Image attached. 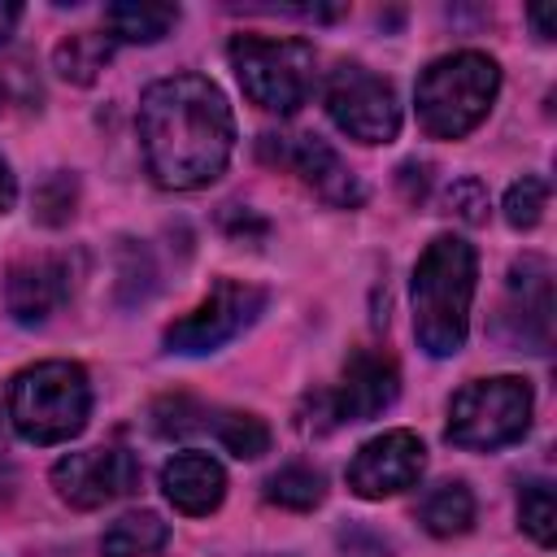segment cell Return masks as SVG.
<instances>
[{
  "label": "cell",
  "mask_w": 557,
  "mask_h": 557,
  "mask_svg": "<svg viewBox=\"0 0 557 557\" xmlns=\"http://www.w3.org/2000/svg\"><path fill=\"white\" fill-rule=\"evenodd\" d=\"M139 148L152 183L165 191L213 183L235 148V117L222 87L205 74L157 78L139 96Z\"/></svg>",
  "instance_id": "6da1fadb"
},
{
  "label": "cell",
  "mask_w": 557,
  "mask_h": 557,
  "mask_svg": "<svg viewBox=\"0 0 557 557\" xmlns=\"http://www.w3.org/2000/svg\"><path fill=\"white\" fill-rule=\"evenodd\" d=\"M474 278H479V261L466 239L435 235L422 248V257L413 265L409 300H413V335L431 357L461 352L466 331H470Z\"/></svg>",
  "instance_id": "7a4b0ae2"
},
{
  "label": "cell",
  "mask_w": 557,
  "mask_h": 557,
  "mask_svg": "<svg viewBox=\"0 0 557 557\" xmlns=\"http://www.w3.org/2000/svg\"><path fill=\"white\" fill-rule=\"evenodd\" d=\"M91 418V383L78 361H35L9 383V422L26 444H65Z\"/></svg>",
  "instance_id": "3957f363"
},
{
  "label": "cell",
  "mask_w": 557,
  "mask_h": 557,
  "mask_svg": "<svg viewBox=\"0 0 557 557\" xmlns=\"http://www.w3.org/2000/svg\"><path fill=\"white\" fill-rule=\"evenodd\" d=\"M496 91H500V65L487 52L474 48L448 52L431 61L413 87L418 122L431 139H461L487 117Z\"/></svg>",
  "instance_id": "277c9868"
},
{
  "label": "cell",
  "mask_w": 557,
  "mask_h": 557,
  "mask_svg": "<svg viewBox=\"0 0 557 557\" xmlns=\"http://www.w3.org/2000/svg\"><path fill=\"white\" fill-rule=\"evenodd\" d=\"M231 70L244 96L265 113H296L313 91V44L296 35H235L231 39Z\"/></svg>",
  "instance_id": "5b68a950"
},
{
  "label": "cell",
  "mask_w": 557,
  "mask_h": 557,
  "mask_svg": "<svg viewBox=\"0 0 557 557\" xmlns=\"http://www.w3.org/2000/svg\"><path fill=\"white\" fill-rule=\"evenodd\" d=\"M531 405H535L531 383L518 374L474 379L461 392H453L444 435H448V444H457L466 453H496L527 435Z\"/></svg>",
  "instance_id": "8992f818"
},
{
  "label": "cell",
  "mask_w": 557,
  "mask_h": 557,
  "mask_svg": "<svg viewBox=\"0 0 557 557\" xmlns=\"http://www.w3.org/2000/svg\"><path fill=\"white\" fill-rule=\"evenodd\" d=\"M270 292L257 283H239V278H218L209 287V296L178 322L165 326V348L183 352V357H200L213 352L222 344H231L239 331H248L261 309H265Z\"/></svg>",
  "instance_id": "52a82bcc"
},
{
  "label": "cell",
  "mask_w": 557,
  "mask_h": 557,
  "mask_svg": "<svg viewBox=\"0 0 557 557\" xmlns=\"http://www.w3.org/2000/svg\"><path fill=\"white\" fill-rule=\"evenodd\" d=\"M326 113L357 144H387L400 131V104H396L392 83L357 61H344L339 70H331Z\"/></svg>",
  "instance_id": "ba28073f"
},
{
  "label": "cell",
  "mask_w": 557,
  "mask_h": 557,
  "mask_svg": "<svg viewBox=\"0 0 557 557\" xmlns=\"http://www.w3.org/2000/svg\"><path fill=\"white\" fill-rule=\"evenodd\" d=\"M52 487L70 509H100L139 487V461L126 448H83L52 466Z\"/></svg>",
  "instance_id": "9c48e42d"
},
{
  "label": "cell",
  "mask_w": 557,
  "mask_h": 557,
  "mask_svg": "<svg viewBox=\"0 0 557 557\" xmlns=\"http://www.w3.org/2000/svg\"><path fill=\"white\" fill-rule=\"evenodd\" d=\"M261 157L292 170L300 183H309L326 205L339 209H357L366 200V187L357 183V174L339 161V152L331 144H322L318 135H261Z\"/></svg>",
  "instance_id": "30bf717a"
},
{
  "label": "cell",
  "mask_w": 557,
  "mask_h": 557,
  "mask_svg": "<svg viewBox=\"0 0 557 557\" xmlns=\"http://www.w3.org/2000/svg\"><path fill=\"white\" fill-rule=\"evenodd\" d=\"M509 344L527 352H548L553 344V265L540 252H527L509 265V300L500 313Z\"/></svg>",
  "instance_id": "8fae6325"
},
{
  "label": "cell",
  "mask_w": 557,
  "mask_h": 557,
  "mask_svg": "<svg viewBox=\"0 0 557 557\" xmlns=\"http://www.w3.org/2000/svg\"><path fill=\"white\" fill-rule=\"evenodd\" d=\"M426 470V448L413 431H383L374 440H366L357 448V457L348 461V487L361 500H383L396 496L405 487H413Z\"/></svg>",
  "instance_id": "7c38bea8"
},
{
  "label": "cell",
  "mask_w": 557,
  "mask_h": 557,
  "mask_svg": "<svg viewBox=\"0 0 557 557\" xmlns=\"http://www.w3.org/2000/svg\"><path fill=\"white\" fill-rule=\"evenodd\" d=\"M326 396V409H331V422H370L379 418L396 396H400V374H396V361L379 348H357L344 366V379L339 387L322 392Z\"/></svg>",
  "instance_id": "4fadbf2b"
},
{
  "label": "cell",
  "mask_w": 557,
  "mask_h": 557,
  "mask_svg": "<svg viewBox=\"0 0 557 557\" xmlns=\"http://www.w3.org/2000/svg\"><path fill=\"white\" fill-rule=\"evenodd\" d=\"M65 300H70V270H65L61 257H30V261H17V265L9 270L4 305H9L13 322L39 326V322H48Z\"/></svg>",
  "instance_id": "5bb4252c"
},
{
  "label": "cell",
  "mask_w": 557,
  "mask_h": 557,
  "mask_svg": "<svg viewBox=\"0 0 557 557\" xmlns=\"http://www.w3.org/2000/svg\"><path fill=\"white\" fill-rule=\"evenodd\" d=\"M161 492L178 513H213L226 496V470L209 453H174L161 466Z\"/></svg>",
  "instance_id": "9a60e30c"
},
{
  "label": "cell",
  "mask_w": 557,
  "mask_h": 557,
  "mask_svg": "<svg viewBox=\"0 0 557 557\" xmlns=\"http://www.w3.org/2000/svg\"><path fill=\"white\" fill-rule=\"evenodd\" d=\"M174 22H178V4H161V0H117L104 9L109 35L126 44H157L170 35Z\"/></svg>",
  "instance_id": "2e32d148"
},
{
  "label": "cell",
  "mask_w": 557,
  "mask_h": 557,
  "mask_svg": "<svg viewBox=\"0 0 557 557\" xmlns=\"http://www.w3.org/2000/svg\"><path fill=\"white\" fill-rule=\"evenodd\" d=\"M170 540V527L161 522V513L152 509H135V513H122L104 540H100V553L104 557H157Z\"/></svg>",
  "instance_id": "e0dca14e"
},
{
  "label": "cell",
  "mask_w": 557,
  "mask_h": 557,
  "mask_svg": "<svg viewBox=\"0 0 557 557\" xmlns=\"http://www.w3.org/2000/svg\"><path fill=\"white\" fill-rule=\"evenodd\" d=\"M109 57H113L109 35H100V30H78V35H65V39L57 44L52 65H57V74H61L65 83L87 87V83H96V74L109 65Z\"/></svg>",
  "instance_id": "ac0fdd59"
},
{
  "label": "cell",
  "mask_w": 557,
  "mask_h": 557,
  "mask_svg": "<svg viewBox=\"0 0 557 557\" xmlns=\"http://www.w3.org/2000/svg\"><path fill=\"white\" fill-rule=\"evenodd\" d=\"M418 518H422V527H426L431 535H440V540L466 535V531L474 527V496H470L466 483H440V487L422 500Z\"/></svg>",
  "instance_id": "d6986e66"
},
{
  "label": "cell",
  "mask_w": 557,
  "mask_h": 557,
  "mask_svg": "<svg viewBox=\"0 0 557 557\" xmlns=\"http://www.w3.org/2000/svg\"><path fill=\"white\" fill-rule=\"evenodd\" d=\"M322 496H326V479H322V470H313L305 461H292V466L274 470L270 483H265V500L278 505V509H296V513L322 505Z\"/></svg>",
  "instance_id": "ffe728a7"
},
{
  "label": "cell",
  "mask_w": 557,
  "mask_h": 557,
  "mask_svg": "<svg viewBox=\"0 0 557 557\" xmlns=\"http://www.w3.org/2000/svg\"><path fill=\"white\" fill-rule=\"evenodd\" d=\"M218 444L239 457V461H257L265 448H270V426L257 418V413H244V409H226V413H213L209 418Z\"/></svg>",
  "instance_id": "44dd1931"
},
{
  "label": "cell",
  "mask_w": 557,
  "mask_h": 557,
  "mask_svg": "<svg viewBox=\"0 0 557 557\" xmlns=\"http://www.w3.org/2000/svg\"><path fill=\"white\" fill-rule=\"evenodd\" d=\"M518 522H522V531L540 548H553V540H557V500H553V487L548 483L522 487V496H518Z\"/></svg>",
  "instance_id": "7402d4cb"
},
{
  "label": "cell",
  "mask_w": 557,
  "mask_h": 557,
  "mask_svg": "<svg viewBox=\"0 0 557 557\" xmlns=\"http://www.w3.org/2000/svg\"><path fill=\"white\" fill-rule=\"evenodd\" d=\"M544 209H548V183H544L540 174H522V178L505 191V222H509L513 231L540 226Z\"/></svg>",
  "instance_id": "603a6c76"
},
{
  "label": "cell",
  "mask_w": 557,
  "mask_h": 557,
  "mask_svg": "<svg viewBox=\"0 0 557 557\" xmlns=\"http://www.w3.org/2000/svg\"><path fill=\"white\" fill-rule=\"evenodd\" d=\"M209 426V409L196 405L191 396H161L152 405V431L157 435H170V440H183L191 431H205Z\"/></svg>",
  "instance_id": "cb8c5ba5"
},
{
  "label": "cell",
  "mask_w": 557,
  "mask_h": 557,
  "mask_svg": "<svg viewBox=\"0 0 557 557\" xmlns=\"http://www.w3.org/2000/svg\"><path fill=\"white\" fill-rule=\"evenodd\" d=\"M74 205H78V183H74V174H65V170H57V174L35 191V218H39L44 226L70 222V218H74Z\"/></svg>",
  "instance_id": "d4e9b609"
},
{
  "label": "cell",
  "mask_w": 557,
  "mask_h": 557,
  "mask_svg": "<svg viewBox=\"0 0 557 557\" xmlns=\"http://www.w3.org/2000/svg\"><path fill=\"white\" fill-rule=\"evenodd\" d=\"M444 200H448V213H457L461 222H470V226L487 222V187L479 178H457Z\"/></svg>",
  "instance_id": "484cf974"
},
{
  "label": "cell",
  "mask_w": 557,
  "mask_h": 557,
  "mask_svg": "<svg viewBox=\"0 0 557 557\" xmlns=\"http://www.w3.org/2000/svg\"><path fill=\"white\" fill-rule=\"evenodd\" d=\"M396 178H400V191H405L409 205L426 200V191H431V165H426V161H405Z\"/></svg>",
  "instance_id": "4316f807"
},
{
  "label": "cell",
  "mask_w": 557,
  "mask_h": 557,
  "mask_svg": "<svg viewBox=\"0 0 557 557\" xmlns=\"http://www.w3.org/2000/svg\"><path fill=\"white\" fill-rule=\"evenodd\" d=\"M17 205V178H13V165L9 157L0 152V213H9Z\"/></svg>",
  "instance_id": "83f0119b"
},
{
  "label": "cell",
  "mask_w": 557,
  "mask_h": 557,
  "mask_svg": "<svg viewBox=\"0 0 557 557\" xmlns=\"http://www.w3.org/2000/svg\"><path fill=\"white\" fill-rule=\"evenodd\" d=\"M553 13H557L553 4H535L531 9V22H535V35L540 39H553Z\"/></svg>",
  "instance_id": "f1b7e54d"
},
{
  "label": "cell",
  "mask_w": 557,
  "mask_h": 557,
  "mask_svg": "<svg viewBox=\"0 0 557 557\" xmlns=\"http://www.w3.org/2000/svg\"><path fill=\"white\" fill-rule=\"evenodd\" d=\"M17 17H22V4H13V0H0V44L13 35Z\"/></svg>",
  "instance_id": "f546056e"
},
{
  "label": "cell",
  "mask_w": 557,
  "mask_h": 557,
  "mask_svg": "<svg viewBox=\"0 0 557 557\" xmlns=\"http://www.w3.org/2000/svg\"><path fill=\"white\" fill-rule=\"evenodd\" d=\"M4 96H9V91H4V83H0V109H4Z\"/></svg>",
  "instance_id": "4dcf8cb0"
}]
</instances>
